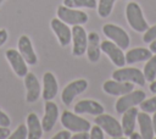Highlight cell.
<instances>
[{
    "label": "cell",
    "instance_id": "1",
    "mask_svg": "<svg viewBox=\"0 0 156 139\" xmlns=\"http://www.w3.org/2000/svg\"><path fill=\"white\" fill-rule=\"evenodd\" d=\"M126 18L128 24L135 30V32H145L149 28L147 22L144 18L141 7L136 4V2H129L126 6Z\"/></svg>",
    "mask_w": 156,
    "mask_h": 139
},
{
    "label": "cell",
    "instance_id": "2",
    "mask_svg": "<svg viewBox=\"0 0 156 139\" xmlns=\"http://www.w3.org/2000/svg\"><path fill=\"white\" fill-rule=\"evenodd\" d=\"M61 124L68 129L69 132H73V133H78V132H88L91 126H90V122L87 121L85 118L76 115V112H71L68 110H65L62 113H61Z\"/></svg>",
    "mask_w": 156,
    "mask_h": 139
},
{
    "label": "cell",
    "instance_id": "3",
    "mask_svg": "<svg viewBox=\"0 0 156 139\" xmlns=\"http://www.w3.org/2000/svg\"><path fill=\"white\" fill-rule=\"evenodd\" d=\"M56 13L61 21H63L69 26L85 24L88 22V15L79 9H73V7L62 5V6H58Z\"/></svg>",
    "mask_w": 156,
    "mask_h": 139
},
{
    "label": "cell",
    "instance_id": "4",
    "mask_svg": "<svg viewBox=\"0 0 156 139\" xmlns=\"http://www.w3.org/2000/svg\"><path fill=\"white\" fill-rule=\"evenodd\" d=\"M94 122L100 126L102 128V130L105 133L108 134V137L111 138H121L123 135V129H122V124L111 115L107 113H101L95 116Z\"/></svg>",
    "mask_w": 156,
    "mask_h": 139
},
{
    "label": "cell",
    "instance_id": "5",
    "mask_svg": "<svg viewBox=\"0 0 156 139\" xmlns=\"http://www.w3.org/2000/svg\"><path fill=\"white\" fill-rule=\"evenodd\" d=\"M102 33L111 41H113L115 44H117L122 50H126L129 46V43H130L129 35L119 26H116V24H112V23H106L102 27Z\"/></svg>",
    "mask_w": 156,
    "mask_h": 139
},
{
    "label": "cell",
    "instance_id": "6",
    "mask_svg": "<svg viewBox=\"0 0 156 139\" xmlns=\"http://www.w3.org/2000/svg\"><path fill=\"white\" fill-rule=\"evenodd\" d=\"M112 79H116L119 82H132L141 87L146 82L144 73L139 68H135V67H119L118 70L113 71Z\"/></svg>",
    "mask_w": 156,
    "mask_h": 139
},
{
    "label": "cell",
    "instance_id": "7",
    "mask_svg": "<svg viewBox=\"0 0 156 139\" xmlns=\"http://www.w3.org/2000/svg\"><path fill=\"white\" fill-rule=\"evenodd\" d=\"M146 98L145 91L143 90H132L127 94L121 95V98L116 101L115 109L117 111V113H123L124 111H127L128 109L139 105L141 101H144Z\"/></svg>",
    "mask_w": 156,
    "mask_h": 139
},
{
    "label": "cell",
    "instance_id": "8",
    "mask_svg": "<svg viewBox=\"0 0 156 139\" xmlns=\"http://www.w3.org/2000/svg\"><path fill=\"white\" fill-rule=\"evenodd\" d=\"M72 40H73V48H72L73 56H83L87 51L88 34H87L85 29L82 27V24L73 26V28H72Z\"/></svg>",
    "mask_w": 156,
    "mask_h": 139
},
{
    "label": "cell",
    "instance_id": "9",
    "mask_svg": "<svg viewBox=\"0 0 156 139\" xmlns=\"http://www.w3.org/2000/svg\"><path fill=\"white\" fill-rule=\"evenodd\" d=\"M88 88V82L83 78H79V79H76L71 83H68L63 90H62V94H61V100L65 105H69L76 96H78L79 94H82L83 91H85Z\"/></svg>",
    "mask_w": 156,
    "mask_h": 139
},
{
    "label": "cell",
    "instance_id": "10",
    "mask_svg": "<svg viewBox=\"0 0 156 139\" xmlns=\"http://www.w3.org/2000/svg\"><path fill=\"white\" fill-rule=\"evenodd\" d=\"M100 48L101 51L108 56V59L112 61L113 65H116L117 67H123L126 65V57L123 50L117 44H115L111 40H104L102 43H100Z\"/></svg>",
    "mask_w": 156,
    "mask_h": 139
},
{
    "label": "cell",
    "instance_id": "11",
    "mask_svg": "<svg viewBox=\"0 0 156 139\" xmlns=\"http://www.w3.org/2000/svg\"><path fill=\"white\" fill-rule=\"evenodd\" d=\"M5 56L10 63V66L12 67L13 72L18 76V77H24L28 73V63L26 62V60L23 59V56L20 54L18 50L16 49H9L5 52Z\"/></svg>",
    "mask_w": 156,
    "mask_h": 139
},
{
    "label": "cell",
    "instance_id": "12",
    "mask_svg": "<svg viewBox=\"0 0 156 139\" xmlns=\"http://www.w3.org/2000/svg\"><path fill=\"white\" fill-rule=\"evenodd\" d=\"M50 24H51V28H52L54 33L56 34V37L58 39L60 45L61 46L68 45L72 40V29H69L68 24L65 23L63 21H61L58 17L52 18Z\"/></svg>",
    "mask_w": 156,
    "mask_h": 139
},
{
    "label": "cell",
    "instance_id": "13",
    "mask_svg": "<svg viewBox=\"0 0 156 139\" xmlns=\"http://www.w3.org/2000/svg\"><path fill=\"white\" fill-rule=\"evenodd\" d=\"M24 85H26V90H27L26 101L28 104L35 102L39 99L40 94H41V88H40L39 80H38V78L35 77L34 73L28 72L24 76Z\"/></svg>",
    "mask_w": 156,
    "mask_h": 139
},
{
    "label": "cell",
    "instance_id": "14",
    "mask_svg": "<svg viewBox=\"0 0 156 139\" xmlns=\"http://www.w3.org/2000/svg\"><path fill=\"white\" fill-rule=\"evenodd\" d=\"M102 90L106 94L115 95V96H121L123 94H127L132 90H134V83L132 82H119L116 79L106 80L102 84Z\"/></svg>",
    "mask_w": 156,
    "mask_h": 139
},
{
    "label": "cell",
    "instance_id": "15",
    "mask_svg": "<svg viewBox=\"0 0 156 139\" xmlns=\"http://www.w3.org/2000/svg\"><path fill=\"white\" fill-rule=\"evenodd\" d=\"M58 118V107L51 100L45 101V113L41 119V127L45 133L50 132Z\"/></svg>",
    "mask_w": 156,
    "mask_h": 139
},
{
    "label": "cell",
    "instance_id": "16",
    "mask_svg": "<svg viewBox=\"0 0 156 139\" xmlns=\"http://www.w3.org/2000/svg\"><path fill=\"white\" fill-rule=\"evenodd\" d=\"M17 46H18L20 54L23 56V59L26 60V62H27L28 65H30V66L37 65L38 57H37L35 51H34V49H33L32 41H30V39H29L27 35H21V37L18 38Z\"/></svg>",
    "mask_w": 156,
    "mask_h": 139
},
{
    "label": "cell",
    "instance_id": "17",
    "mask_svg": "<svg viewBox=\"0 0 156 139\" xmlns=\"http://www.w3.org/2000/svg\"><path fill=\"white\" fill-rule=\"evenodd\" d=\"M58 91V84L56 77L51 72H45L43 76V91L41 96L45 101L52 100Z\"/></svg>",
    "mask_w": 156,
    "mask_h": 139
},
{
    "label": "cell",
    "instance_id": "18",
    "mask_svg": "<svg viewBox=\"0 0 156 139\" xmlns=\"http://www.w3.org/2000/svg\"><path fill=\"white\" fill-rule=\"evenodd\" d=\"M73 111L76 113H89V115H93V116H98V115H101L104 113V106L95 101V100H80L78 101L74 107H73Z\"/></svg>",
    "mask_w": 156,
    "mask_h": 139
},
{
    "label": "cell",
    "instance_id": "19",
    "mask_svg": "<svg viewBox=\"0 0 156 139\" xmlns=\"http://www.w3.org/2000/svg\"><path fill=\"white\" fill-rule=\"evenodd\" d=\"M87 56L88 60L93 63L98 62L100 60L101 48H100V38L99 34L95 32H90L88 34V45H87Z\"/></svg>",
    "mask_w": 156,
    "mask_h": 139
},
{
    "label": "cell",
    "instance_id": "20",
    "mask_svg": "<svg viewBox=\"0 0 156 139\" xmlns=\"http://www.w3.org/2000/svg\"><path fill=\"white\" fill-rule=\"evenodd\" d=\"M136 121H138V124L140 128L141 138L143 139H152L155 137V133H154V127H152V119L149 116V113L145 111L138 112Z\"/></svg>",
    "mask_w": 156,
    "mask_h": 139
},
{
    "label": "cell",
    "instance_id": "21",
    "mask_svg": "<svg viewBox=\"0 0 156 139\" xmlns=\"http://www.w3.org/2000/svg\"><path fill=\"white\" fill-rule=\"evenodd\" d=\"M138 109L135 106L128 109L127 111H124L122 115V129H123V134L126 137H129L135 128V123H136V116H138Z\"/></svg>",
    "mask_w": 156,
    "mask_h": 139
},
{
    "label": "cell",
    "instance_id": "22",
    "mask_svg": "<svg viewBox=\"0 0 156 139\" xmlns=\"http://www.w3.org/2000/svg\"><path fill=\"white\" fill-rule=\"evenodd\" d=\"M27 129H28V139H40L44 130L41 127V122L37 113L30 112L27 116Z\"/></svg>",
    "mask_w": 156,
    "mask_h": 139
},
{
    "label": "cell",
    "instance_id": "23",
    "mask_svg": "<svg viewBox=\"0 0 156 139\" xmlns=\"http://www.w3.org/2000/svg\"><path fill=\"white\" fill-rule=\"evenodd\" d=\"M152 56V52L150 49L145 48H134L132 50H128L127 54H124L126 57V63L132 65L135 62H141V61H147Z\"/></svg>",
    "mask_w": 156,
    "mask_h": 139
},
{
    "label": "cell",
    "instance_id": "24",
    "mask_svg": "<svg viewBox=\"0 0 156 139\" xmlns=\"http://www.w3.org/2000/svg\"><path fill=\"white\" fill-rule=\"evenodd\" d=\"M144 77L147 82H152L156 78V55H152L144 66Z\"/></svg>",
    "mask_w": 156,
    "mask_h": 139
},
{
    "label": "cell",
    "instance_id": "25",
    "mask_svg": "<svg viewBox=\"0 0 156 139\" xmlns=\"http://www.w3.org/2000/svg\"><path fill=\"white\" fill-rule=\"evenodd\" d=\"M63 5L73 9H95L98 6L96 0H63Z\"/></svg>",
    "mask_w": 156,
    "mask_h": 139
},
{
    "label": "cell",
    "instance_id": "26",
    "mask_svg": "<svg viewBox=\"0 0 156 139\" xmlns=\"http://www.w3.org/2000/svg\"><path fill=\"white\" fill-rule=\"evenodd\" d=\"M115 2H116V0H99V4L96 6L98 7V15L102 18L110 16Z\"/></svg>",
    "mask_w": 156,
    "mask_h": 139
},
{
    "label": "cell",
    "instance_id": "27",
    "mask_svg": "<svg viewBox=\"0 0 156 139\" xmlns=\"http://www.w3.org/2000/svg\"><path fill=\"white\" fill-rule=\"evenodd\" d=\"M139 106H140L141 111H145L147 113H154L156 111V96L141 101L139 104Z\"/></svg>",
    "mask_w": 156,
    "mask_h": 139
},
{
    "label": "cell",
    "instance_id": "28",
    "mask_svg": "<svg viewBox=\"0 0 156 139\" xmlns=\"http://www.w3.org/2000/svg\"><path fill=\"white\" fill-rule=\"evenodd\" d=\"M10 139H27L28 138V129H27V126L26 124H20L16 130L10 134L9 137Z\"/></svg>",
    "mask_w": 156,
    "mask_h": 139
},
{
    "label": "cell",
    "instance_id": "29",
    "mask_svg": "<svg viewBox=\"0 0 156 139\" xmlns=\"http://www.w3.org/2000/svg\"><path fill=\"white\" fill-rule=\"evenodd\" d=\"M155 39H156V24L149 27V28L145 30L144 35H143L144 43H149V44H150V43H151L152 40H155Z\"/></svg>",
    "mask_w": 156,
    "mask_h": 139
},
{
    "label": "cell",
    "instance_id": "30",
    "mask_svg": "<svg viewBox=\"0 0 156 139\" xmlns=\"http://www.w3.org/2000/svg\"><path fill=\"white\" fill-rule=\"evenodd\" d=\"M104 130L100 126L95 124L90 128V133H89V139H104Z\"/></svg>",
    "mask_w": 156,
    "mask_h": 139
},
{
    "label": "cell",
    "instance_id": "31",
    "mask_svg": "<svg viewBox=\"0 0 156 139\" xmlns=\"http://www.w3.org/2000/svg\"><path fill=\"white\" fill-rule=\"evenodd\" d=\"M10 124H11L10 117L2 110H0V126L1 127H10Z\"/></svg>",
    "mask_w": 156,
    "mask_h": 139
},
{
    "label": "cell",
    "instance_id": "32",
    "mask_svg": "<svg viewBox=\"0 0 156 139\" xmlns=\"http://www.w3.org/2000/svg\"><path fill=\"white\" fill-rule=\"evenodd\" d=\"M71 137H72L71 135V132L68 129H66V130H61L57 134H55L52 137V139H71Z\"/></svg>",
    "mask_w": 156,
    "mask_h": 139
},
{
    "label": "cell",
    "instance_id": "33",
    "mask_svg": "<svg viewBox=\"0 0 156 139\" xmlns=\"http://www.w3.org/2000/svg\"><path fill=\"white\" fill-rule=\"evenodd\" d=\"M10 129L9 127H1L0 126V139H6L10 137Z\"/></svg>",
    "mask_w": 156,
    "mask_h": 139
},
{
    "label": "cell",
    "instance_id": "34",
    "mask_svg": "<svg viewBox=\"0 0 156 139\" xmlns=\"http://www.w3.org/2000/svg\"><path fill=\"white\" fill-rule=\"evenodd\" d=\"M9 38V34H7V30L6 29H0V46H2L6 40Z\"/></svg>",
    "mask_w": 156,
    "mask_h": 139
},
{
    "label": "cell",
    "instance_id": "35",
    "mask_svg": "<svg viewBox=\"0 0 156 139\" xmlns=\"http://www.w3.org/2000/svg\"><path fill=\"white\" fill-rule=\"evenodd\" d=\"M71 138L72 139H89V134H88V132H78V133L73 134Z\"/></svg>",
    "mask_w": 156,
    "mask_h": 139
},
{
    "label": "cell",
    "instance_id": "36",
    "mask_svg": "<svg viewBox=\"0 0 156 139\" xmlns=\"http://www.w3.org/2000/svg\"><path fill=\"white\" fill-rule=\"evenodd\" d=\"M150 50H151V52L152 54H156V39L155 40H152L151 43H150V48H149Z\"/></svg>",
    "mask_w": 156,
    "mask_h": 139
},
{
    "label": "cell",
    "instance_id": "37",
    "mask_svg": "<svg viewBox=\"0 0 156 139\" xmlns=\"http://www.w3.org/2000/svg\"><path fill=\"white\" fill-rule=\"evenodd\" d=\"M149 89H150V91H151V93L156 94V80H152V82H151V84H150Z\"/></svg>",
    "mask_w": 156,
    "mask_h": 139
},
{
    "label": "cell",
    "instance_id": "38",
    "mask_svg": "<svg viewBox=\"0 0 156 139\" xmlns=\"http://www.w3.org/2000/svg\"><path fill=\"white\" fill-rule=\"evenodd\" d=\"M152 127H154V133H155V137H156V111L154 112V116H152Z\"/></svg>",
    "mask_w": 156,
    "mask_h": 139
},
{
    "label": "cell",
    "instance_id": "39",
    "mask_svg": "<svg viewBox=\"0 0 156 139\" xmlns=\"http://www.w3.org/2000/svg\"><path fill=\"white\" fill-rule=\"evenodd\" d=\"M128 138H130V139H140V138H141V134H140V133H135V132H133Z\"/></svg>",
    "mask_w": 156,
    "mask_h": 139
},
{
    "label": "cell",
    "instance_id": "40",
    "mask_svg": "<svg viewBox=\"0 0 156 139\" xmlns=\"http://www.w3.org/2000/svg\"><path fill=\"white\" fill-rule=\"evenodd\" d=\"M2 1H4V0H0V5H1V4H2Z\"/></svg>",
    "mask_w": 156,
    "mask_h": 139
}]
</instances>
